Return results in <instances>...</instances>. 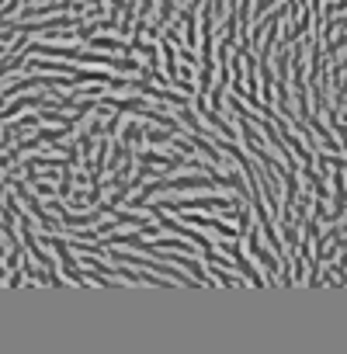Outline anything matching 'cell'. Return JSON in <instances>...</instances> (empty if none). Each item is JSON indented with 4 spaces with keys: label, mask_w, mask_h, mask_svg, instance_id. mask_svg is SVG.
I'll list each match as a JSON object with an SVG mask.
<instances>
[{
    "label": "cell",
    "mask_w": 347,
    "mask_h": 354,
    "mask_svg": "<svg viewBox=\"0 0 347 354\" xmlns=\"http://www.w3.org/2000/svg\"><path fill=\"white\" fill-rule=\"evenodd\" d=\"M215 181H209V177H198V174H191V177H178V181H163V188H174V191H209Z\"/></svg>",
    "instance_id": "6da1fadb"
},
{
    "label": "cell",
    "mask_w": 347,
    "mask_h": 354,
    "mask_svg": "<svg viewBox=\"0 0 347 354\" xmlns=\"http://www.w3.org/2000/svg\"><path fill=\"white\" fill-rule=\"evenodd\" d=\"M153 247H170V250H185V253H188V250H195V247H191V240H156Z\"/></svg>",
    "instance_id": "7a4b0ae2"
},
{
    "label": "cell",
    "mask_w": 347,
    "mask_h": 354,
    "mask_svg": "<svg viewBox=\"0 0 347 354\" xmlns=\"http://www.w3.org/2000/svg\"><path fill=\"white\" fill-rule=\"evenodd\" d=\"M94 45H98V49H112V52H115V49H129V45H122L118 39H94Z\"/></svg>",
    "instance_id": "3957f363"
}]
</instances>
